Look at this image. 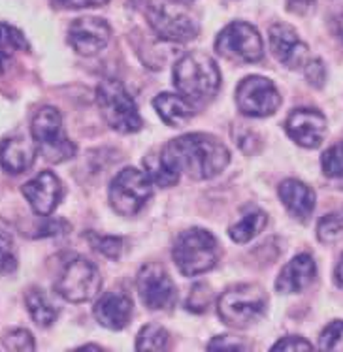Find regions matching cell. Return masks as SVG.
Returning <instances> with one entry per match:
<instances>
[{
	"label": "cell",
	"instance_id": "60d3db41",
	"mask_svg": "<svg viewBox=\"0 0 343 352\" xmlns=\"http://www.w3.org/2000/svg\"><path fill=\"white\" fill-rule=\"evenodd\" d=\"M336 34L343 42V15H340V17L336 19Z\"/></svg>",
	"mask_w": 343,
	"mask_h": 352
},
{
	"label": "cell",
	"instance_id": "52a82bcc",
	"mask_svg": "<svg viewBox=\"0 0 343 352\" xmlns=\"http://www.w3.org/2000/svg\"><path fill=\"white\" fill-rule=\"evenodd\" d=\"M266 311L264 290L257 285H236L222 292L217 302V313L232 328H247L257 322Z\"/></svg>",
	"mask_w": 343,
	"mask_h": 352
},
{
	"label": "cell",
	"instance_id": "ba28073f",
	"mask_svg": "<svg viewBox=\"0 0 343 352\" xmlns=\"http://www.w3.org/2000/svg\"><path fill=\"white\" fill-rule=\"evenodd\" d=\"M101 285V274L93 262L83 256H74L61 270L55 280V290L66 302L83 303L98 294Z\"/></svg>",
	"mask_w": 343,
	"mask_h": 352
},
{
	"label": "cell",
	"instance_id": "e0dca14e",
	"mask_svg": "<svg viewBox=\"0 0 343 352\" xmlns=\"http://www.w3.org/2000/svg\"><path fill=\"white\" fill-rule=\"evenodd\" d=\"M36 144L23 134H12L0 144V166L12 175L25 173L36 160Z\"/></svg>",
	"mask_w": 343,
	"mask_h": 352
},
{
	"label": "cell",
	"instance_id": "7a4b0ae2",
	"mask_svg": "<svg viewBox=\"0 0 343 352\" xmlns=\"http://www.w3.org/2000/svg\"><path fill=\"white\" fill-rule=\"evenodd\" d=\"M174 85L183 98L202 106L214 98L221 87V74L209 55L189 53L174 68Z\"/></svg>",
	"mask_w": 343,
	"mask_h": 352
},
{
	"label": "cell",
	"instance_id": "3957f363",
	"mask_svg": "<svg viewBox=\"0 0 343 352\" xmlns=\"http://www.w3.org/2000/svg\"><path fill=\"white\" fill-rule=\"evenodd\" d=\"M147 21L166 42H191L200 32V23L187 0H149Z\"/></svg>",
	"mask_w": 343,
	"mask_h": 352
},
{
	"label": "cell",
	"instance_id": "d590c367",
	"mask_svg": "<svg viewBox=\"0 0 343 352\" xmlns=\"http://www.w3.org/2000/svg\"><path fill=\"white\" fill-rule=\"evenodd\" d=\"M207 349L209 351H245L247 349V345L245 343H242L238 338H230V336H221V338L214 339L209 345H207Z\"/></svg>",
	"mask_w": 343,
	"mask_h": 352
},
{
	"label": "cell",
	"instance_id": "f35d334b",
	"mask_svg": "<svg viewBox=\"0 0 343 352\" xmlns=\"http://www.w3.org/2000/svg\"><path fill=\"white\" fill-rule=\"evenodd\" d=\"M65 228L68 230V224L65 221H59V219H53L51 223H48L45 226H42V234H38V236H57V234H63Z\"/></svg>",
	"mask_w": 343,
	"mask_h": 352
},
{
	"label": "cell",
	"instance_id": "d6a6232c",
	"mask_svg": "<svg viewBox=\"0 0 343 352\" xmlns=\"http://www.w3.org/2000/svg\"><path fill=\"white\" fill-rule=\"evenodd\" d=\"M319 346L324 351H343V320H336L324 328Z\"/></svg>",
	"mask_w": 343,
	"mask_h": 352
},
{
	"label": "cell",
	"instance_id": "5b68a950",
	"mask_svg": "<svg viewBox=\"0 0 343 352\" xmlns=\"http://www.w3.org/2000/svg\"><path fill=\"white\" fill-rule=\"evenodd\" d=\"M32 138L38 153L51 164H61L76 155V147L63 130V117L57 108L43 106L32 117Z\"/></svg>",
	"mask_w": 343,
	"mask_h": 352
},
{
	"label": "cell",
	"instance_id": "f546056e",
	"mask_svg": "<svg viewBox=\"0 0 343 352\" xmlns=\"http://www.w3.org/2000/svg\"><path fill=\"white\" fill-rule=\"evenodd\" d=\"M17 267V251L12 236L0 228V274H10Z\"/></svg>",
	"mask_w": 343,
	"mask_h": 352
},
{
	"label": "cell",
	"instance_id": "1f68e13d",
	"mask_svg": "<svg viewBox=\"0 0 343 352\" xmlns=\"http://www.w3.org/2000/svg\"><path fill=\"white\" fill-rule=\"evenodd\" d=\"M89 241L94 245L96 251H101L107 258L117 260L121 256L123 252V239L121 237H112V236H94L89 234Z\"/></svg>",
	"mask_w": 343,
	"mask_h": 352
},
{
	"label": "cell",
	"instance_id": "9a60e30c",
	"mask_svg": "<svg viewBox=\"0 0 343 352\" xmlns=\"http://www.w3.org/2000/svg\"><path fill=\"white\" fill-rule=\"evenodd\" d=\"M21 192L36 215L48 217L57 209L59 201L63 198V185L55 173L45 170L38 173L34 179L25 183Z\"/></svg>",
	"mask_w": 343,
	"mask_h": 352
},
{
	"label": "cell",
	"instance_id": "277c9868",
	"mask_svg": "<svg viewBox=\"0 0 343 352\" xmlns=\"http://www.w3.org/2000/svg\"><path fill=\"white\" fill-rule=\"evenodd\" d=\"M172 254L181 274L185 277H196L214 270L219 258V245L207 230L191 228L179 234Z\"/></svg>",
	"mask_w": 343,
	"mask_h": 352
},
{
	"label": "cell",
	"instance_id": "8d00e7d4",
	"mask_svg": "<svg viewBox=\"0 0 343 352\" xmlns=\"http://www.w3.org/2000/svg\"><path fill=\"white\" fill-rule=\"evenodd\" d=\"M51 2L63 10H83V8H101L110 0H51Z\"/></svg>",
	"mask_w": 343,
	"mask_h": 352
},
{
	"label": "cell",
	"instance_id": "2e32d148",
	"mask_svg": "<svg viewBox=\"0 0 343 352\" xmlns=\"http://www.w3.org/2000/svg\"><path fill=\"white\" fill-rule=\"evenodd\" d=\"M270 45L273 57L287 68H300L308 63V43H304L293 27L285 23H276L270 27Z\"/></svg>",
	"mask_w": 343,
	"mask_h": 352
},
{
	"label": "cell",
	"instance_id": "ab89813d",
	"mask_svg": "<svg viewBox=\"0 0 343 352\" xmlns=\"http://www.w3.org/2000/svg\"><path fill=\"white\" fill-rule=\"evenodd\" d=\"M336 279L340 285H343V254L340 256V262H337V266H336Z\"/></svg>",
	"mask_w": 343,
	"mask_h": 352
},
{
	"label": "cell",
	"instance_id": "74e56055",
	"mask_svg": "<svg viewBox=\"0 0 343 352\" xmlns=\"http://www.w3.org/2000/svg\"><path fill=\"white\" fill-rule=\"evenodd\" d=\"M287 8L296 15H308L313 12L315 0H287Z\"/></svg>",
	"mask_w": 343,
	"mask_h": 352
},
{
	"label": "cell",
	"instance_id": "8fae6325",
	"mask_svg": "<svg viewBox=\"0 0 343 352\" xmlns=\"http://www.w3.org/2000/svg\"><path fill=\"white\" fill-rule=\"evenodd\" d=\"M236 104L243 116L268 117L279 108L281 98L270 79L249 76L238 85Z\"/></svg>",
	"mask_w": 343,
	"mask_h": 352
},
{
	"label": "cell",
	"instance_id": "6da1fadb",
	"mask_svg": "<svg viewBox=\"0 0 343 352\" xmlns=\"http://www.w3.org/2000/svg\"><path fill=\"white\" fill-rule=\"evenodd\" d=\"M178 173L185 172L193 179H211L230 162V153L217 138L209 134H185L172 140L160 151Z\"/></svg>",
	"mask_w": 343,
	"mask_h": 352
},
{
	"label": "cell",
	"instance_id": "ac0fdd59",
	"mask_svg": "<svg viewBox=\"0 0 343 352\" xmlns=\"http://www.w3.org/2000/svg\"><path fill=\"white\" fill-rule=\"evenodd\" d=\"M315 275H317L315 260L306 252H302L281 270L276 280V288L281 294H296L306 290L313 283Z\"/></svg>",
	"mask_w": 343,
	"mask_h": 352
},
{
	"label": "cell",
	"instance_id": "f1b7e54d",
	"mask_svg": "<svg viewBox=\"0 0 343 352\" xmlns=\"http://www.w3.org/2000/svg\"><path fill=\"white\" fill-rule=\"evenodd\" d=\"M2 346L8 349V351L15 352L34 351L36 343L29 330H25V328H14V330H10L4 333V338H2Z\"/></svg>",
	"mask_w": 343,
	"mask_h": 352
},
{
	"label": "cell",
	"instance_id": "cb8c5ba5",
	"mask_svg": "<svg viewBox=\"0 0 343 352\" xmlns=\"http://www.w3.org/2000/svg\"><path fill=\"white\" fill-rule=\"evenodd\" d=\"M27 47L29 43L23 36L21 30L6 23H0V72H4L12 63V58Z\"/></svg>",
	"mask_w": 343,
	"mask_h": 352
},
{
	"label": "cell",
	"instance_id": "ffe728a7",
	"mask_svg": "<svg viewBox=\"0 0 343 352\" xmlns=\"http://www.w3.org/2000/svg\"><path fill=\"white\" fill-rule=\"evenodd\" d=\"M279 198L287 211L298 221H308L315 209V192L298 179H287L279 185Z\"/></svg>",
	"mask_w": 343,
	"mask_h": 352
},
{
	"label": "cell",
	"instance_id": "484cf974",
	"mask_svg": "<svg viewBox=\"0 0 343 352\" xmlns=\"http://www.w3.org/2000/svg\"><path fill=\"white\" fill-rule=\"evenodd\" d=\"M317 237L322 243H336L343 237V209L332 211L319 221Z\"/></svg>",
	"mask_w": 343,
	"mask_h": 352
},
{
	"label": "cell",
	"instance_id": "4fadbf2b",
	"mask_svg": "<svg viewBox=\"0 0 343 352\" xmlns=\"http://www.w3.org/2000/svg\"><path fill=\"white\" fill-rule=\"evenodd\" d=\"M112 38V29L104 19L96 17H81L72 23L68 29V42L76 53L83 57H91L101 53Z\"/></svg>",
	"mask_w": 343,
	"mask_h": 352
},
{
	"label": "cell",
	"instance_id": "4dcf8cb0",
	"mask_svg": "<svg viewBox=\"0 0 343 352\" xmlns=\"http://www.w3.org/2000/svg\"><path fill=\"white\" fill-rule=\"evenodd\" d=\"M211 300H214L211 288L207 287V285H204V283H198V285H194L193 290H191V294H189L187 309L193 311V313H206Z\"/></svg>",
	"mask_w": 343,
	"mask_h": 352
},
{
	"label": "cell",
	"instance_id": "d4e9b609",
	"mask_svg": "<svg viewBox=\"0 0 343 352\" xmlns=\"http://www.w3.org/2000/svg\"><path fill=\"white\" fill-rule=\"evenodd\" d=\"M143 168L145 173L149 175V179L158 185V187H172L179 181V173L172 168L165 160V157L157 153V155H149L143 160Z\"/></svg>",
	"mask_w": 343,
	"mask_h": 352
},
{
	"label": "cell",
	"instance_id": "d6986e66",
	"mask_svg": "<svg viewBox=\"0 0 343 352\" xmlns=\"http://www.w3.org/2000/svg\"><path fill=\"white\" fill-rule=\"evenodd\" d=\"M94 316L107 330H123L132 318V302L123 292H107L94 305Z\"/></svg>",
	"mask_w": 343,
	"mask_h": 352
},
{
	"label": "cell",
	"instance_id": "9c48e42d",
	"mask_svg": "<svg viewBox=\"0 0 343 352\" xmlns=\"http://www.w3.org/2000/svg\"><path fill=\"white\" fill-rule=\"evenodd\" d=\"M153 195V181L145 172L125 168L110 185V204L123 217L136 215Z\"/></svg>",
	"mask_w": 343,
	"mask_h": 352
},
{
	"label": "cell",
	"instance_id": "7402d4cb",
	"mask_svg": "<svg viewBox=\"0 0 343 352\" xmlns=\"http://www.w3.org/2000/svg\"><path fill=\"white\" fill-rule=\"evenodd\" d=\"M266 223H268V217L264 211L257 206H249V208L242 209L236 223L230 226L229 234L236 243H247L264 230Z\"/></svg>",
	"mask_w": 343,
	"mask_h": 352
},
{
	"label": "cell",
	"instance_id": "7c38bea8",
	"mask_svg": "<svg viewBox=\"0 0 343 352\" xmlns=\"http://www.w3.org/2000/svg\"><path fill=\"white\" fill-rule=\"evenodd\" d=\"M138 294L149 309H168L176 303L178 292L170 275L158 264H147L138 275Z\"/></svg>",
	"mask_w": 343,
	"mask_h": 352
},
{
	"label": "cell",
	"instance_id": "83f0119b",
	"mask_svg": "<svg viewBox=\"0 0 343 352\" xmlns=\"http://www.w3.org/2000/svg\"><path fill=\"white\" fill-rule=\"evenodd\" d=\"M321 168L324 175L334 177V179H343V144L332 145L330 149L322 153Z\"/></svg>",
	"mask_w": 343,
	"mask_h": 352
},
{
	"label": "cell",
	"instance_id": "44dd1931",
	"mask_svg": "<svg viewBox=\"0 0 343 352\" xmlns=\"http://www.w3.org/2000/svg\"><path fill=\"white\" fill-rule=\"evenodd\" d=\"M153 108L157 109L158 117L168 126H174V129L183 126L194 116L193 108H191V102L172 93L158 94L157 98L153 100Z\"/></svg>",
	"mask_w": 343,
	"mask_h": 352
},
{
	"label": "cell",
	"instance_id": "30bf717a",
	"mask_svg": "<svg viewBox=\"0 0 343 352\" xmlns=\"http://www.w3.org/2000/svg\"><path fill=\"white\" fill-rule=\"evenodd\" d=\"M215 51L230 60L257 63L264 57V43L253 25L234 21L219 32L215 40Z\"/></svg>",
	"mask_w": 343,
	"mask_h": 352
},
{
	"label": "cell",
	"instance_id": "e575fe53",
	"mask_svg": "<svg viewBox=\"0 0 343 352\" xmlns=\"http://www.w3.org/2000/svg\"><path fill=\"white\" fill-rule=\"evenodd\" d=\"M311 349H313V345L300 336L283 338L272 346V351H311Z\"/></svg>",
	"mask_w": 343,
	"mask_h": 352
},
{
	"label": "cell",
	"instance_id": "5bb4252c",
	"mask_svg": "<svg viewBox=\"0 0 343 352\" xmlns=\"http://www.w3.org/2000/svg\"><path fill=\"white\" fill-rule=\"evenodd\" d=\"M285 130L294 144L306 149L319 147L326 132V119L321 111L311 108L294 109L291 116L287 117Z\"/></svg>",
	"mask_w": 343,
	"mask_h": 352
},
{
	"label": "cell",
	"instance_id": "836d02e7",
	"mask_svg": "<svg viewBox=\"0 0 343 352\" xmlns=\"http://www.w3.org/2000/svg\"><path fill=\"white\" fill-rule=\"evenodd\" d=\"M304 66H306V78H308L309 83L313 87H322L326 72H324V65H322L321 58H313Z\"/></svg>",
	"mask_w": 343,
	"mask_h": 352
},
{
	"label": "cell",
	"instance_id": "4316f807",
	"mask_svg": "<svg viewBox=\"0 0 343 352\" xmlns=\"http://www.w3.org/2000/svg\"><path fill=\"white\" fill-rule=\"evenodd\" d=\"M166 346H168V331L163 326L149 324L138 333V351H165Z\"/></svg>",
	"mask_w": 343,
	"mask_h": 352
},
{
	"label": "cell",
	"instance_id": "603a6c76",
	"mask_svg": "<svg viewBox=\"0 0 343 352\" xmlns=\"http://www.w3.org/2000/svg\"><path fill=\"white\" fill-rule=\"evenodd\" d=\"M25 305H27L30 318L40 328H50L51 324L57 320V307H55V303L51 302L50 296L45 294L42 288H29L27 294H25Z\"/></svg>",
	"mask_w": 343,
	"mask_h": 352
},
{
	"label": "cell",
	"instance_id": "8992f818",
	"mask_svg": "<svg viewBox=\"0 0 343 352\" xmlns=\"http://www.w3.org/2000/svg\"><path fill=\"white\" fill-rule=\"evenodd\" d=\"M96 102L106 122L121 134H132L142 129V117L121 81L107 78L96 89Z\"/></svg>",
	"mask_w": 343,
	"mask_h": 352
}]
</instances>
